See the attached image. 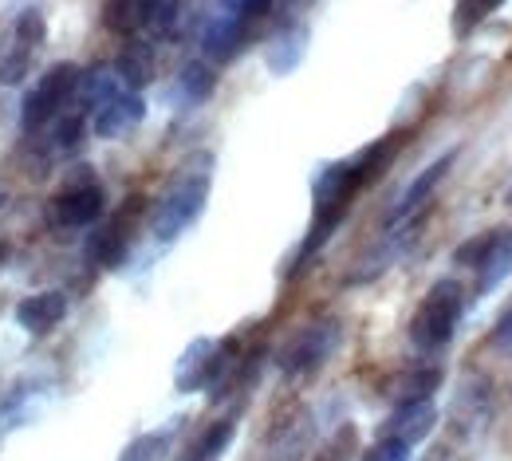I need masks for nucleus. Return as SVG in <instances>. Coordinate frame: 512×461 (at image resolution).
<instances>
[{"label": "nucleus", "instance_id": "24", "mask_svg": "<svg viewBox=\"0 0 512 461\" xmlns=\"http://www.w3.org/2000/svg\"><path fill=\"white\" fill-rule=\"evenodd\" d=\"M509 201H512V194H509Z\"/></svg>", "mask_w": 512, "mask_h": 461}, {"label": "nucleus", "instance_id": "3", "mask_svg": "<svg viewBox=\"0 0 512 461\" xmlns=\"http://www.w3.org/2000/svg\"><path fill=\"white\" fill-rule=\"evenodd\" d=\"M453 261L477 272V292H493L512 276V233L509 229H485L457 245Z\"/></svg>", "mask_w": 512, "mask_h": 461}, {"label": "nucleus", "instance_id": "4", "mask_svg": "<svg viewBox=\"0 0 512 461\" xmlns=\"http://www.w3.org/2000/svg\"><path fill=\"white\" fill-rule=\"evenodd\" d=\"M79 83H83V71L75 64L52 67V71L36 83V91L24 99V131H40L44 123H56L67 107H71Z\"/></svg>", "mask_w": 512, "mask_h": 461}, {"label": "nucleus", "instance_id": "20", "mask_svg": "<svg viewBox=\"0 0 512 461\" xmlns=\"http://www.w3.org/2000/svg\"><path fill=\"white\" fill-rule=\"evenodd\" d=\"M406 458H410V446L398 442V438H379V442L363 454V461H406Z\"/></svg>", "mask_w": 512, "mask_h": 461}, {"label": "nucleus", "instance_id": "6", "mask_svg": "<svg viewBox=\"0 0 512 461\" xmlns=\"http://www.w3.org/2000/svg\"><path fill=\"white\" fill-rule=\"evenodd\" d=\"M331 347H335V328H331V324H312V328H304L288 347H284L280 367H284L288 375L316 371L323 359L331 355Z\"/></svg>", "mask_w": 512, "mask_h": 461}, {"label": "nucleus", "instance_id": "5", "mask_svg": "<svg viewBox=\"0 0 512 461\" xmlns=\"http://www.w3.org/2000/svg\"><path fill=\"white\" fill-rule=\"evenodd\" d=\"M229 347H233V343L193 339L190 347H186V355L178 359V375H174L178 391H182V395H190V391L209 387V383L221 375V367H225V351H229Z\"/></svg>", "mask_w": 512, "mask_h": 461}, {"label": "nucleus", "instance_id": "18", "mask_svg": "<svg viewBox=\"0 0 512 461\" xmlns=\"http://www.w3.org/2000/svg\"><path fill=\"white\" fill-rule=\"evenodd\" d=\"M166 450H170V434L166 430H158V434H142L138 442H130L123 461H162L166 458Z\"/></svg>", "mask_w": 512, "mask_h": 461}, {"label": "nucleus", "instance_id": "21", "mask_svg": "<svg viewBox=\"0 0 512 461\" xmlns=\"http://www.w3.org/2000/svg\"><path fill=\"white\" fill-rule=\"evenodd\" d=\"M182 83H186V91H190L193 99H201V95L213 91V71L201 64H190L186 67V75H182Z\"/></svg>", "mask_w": 512, "mask_h": 461}, {"label": "nucleus", "instance_id": "13", "mask_svg": "<svg viewBox=\"0 0 512 461\" xmlns=\"http://www.w3.org/2000/svg\"><path fill=\"white\" fill-rule=\"evenodd\" d=\"M449 162H453V154H446V158H438L434 166H426V174H422V178H418V182H414V186L406 190V198L398 201V209H394V221H398V217H410L414 209H422V205L430 201V194L438 190V182L446 178Z\"/></svg>", "mask_w": 512, "mask_h": 461}, {"label": "nucleus", "instance_id": "2", "mask_svg": "<svg viewBox=\"0 0 512 461\" xmlns=\"http://www.w3.org/2000/svg\"><path fill=\"white\" fill-rule=\"evenodd\" d=\"M461 308H465V292L457 280H438L426 300L418 304L414 320H410V339L418 351H438L453 339V328L461 320Z\"/></svg>", "mask_w": 512, "mask_h": 461}, {"label": "nucleus", "instance_id": "16", "mask_svg": "<svg viewBox=\"0 0 512 461\" xmlns=\"http://www.w3.org/2000/svg\"><path fill=\"white\" fill-rule=\"evenodd\" d=\"M115 71H119V79H123L127 87H146V83L154 79V56H150V48L130 44Z\"/></svg>", "mask_w": 512, "mask_h": 461}, {"label": "nucleus", "instance_id": "8", "mask_svg": "<svg viewBox=\"0 0 512 461\" xmlns=\"http://www.w3.org/2000/svg\"><path fill=\"white\" fill-rule=\"evenodd\" d=\"M434 422H438V410H434V402H430V398H418V402H402V406L390 414L383 438H398V442L414 446V442H422V438L434 430Z\"/></svg>", "mask_w": 512, "mask_h": 461}, {"label": "nucleus", "instance_id": "9", "mask_svg": "<svg viewBox=\"0 0 512 461\" xmlns=\"http://www.w3.org/2000/svg\"><path fill=\"white\" fill-rule=\"evenodd\" d=\"M64 316H67L64 292H36V296H24V300L16 304V320H20V328H28L32 335L52 331Z\"/></svg>", "mask_w": 512, "mask_h": 461}, {"label": "nucleus", "instance_id": "14", "mask_svg": "<svg viewBox=\"0 0 512 461\" xmlns=\"http://www.w3.org/2000/svg\"><path fill=\"white\" fill-rule=\"evenodd\" d=\"M438 383H442V371H438V367H422V371H406V375H398V379L390 383V391H386V395L402 406V402L430 398V391H434Z\"/></svg>", "mask_w": 512, "mask_h": 461}, {"label": "nucleus", "instance_id": "23", "mask_svg": "<svg viewBox=\"0 0 512 461\" xmlns=\"http://www.w3.org/2000/svg\"><path fill=\"white\" fill-rule=\"evenodd\" d=\"M268 8H272V0H241V4H237V24H241V32H245L249 24H256V20H264Z\"/></svg>", "mask_w": 512, "mask_h": 461}, {"label": "nucleus", "instance_id": "15", "mask_svg": "<svg viewBox=\"0 0 512 461\" xmlns=\"http://www.w3.org/2000/svg\"><path fill=\"white\" fill-rule=\"evenodd\" d=\"M394 150H398V134H390L383 142H375V146H367L351 166H355V174H359V182L367 186V182H375L379 174L386 170V162L394 158Z\"/></svg>", "mask_w": 512, "mask_h": 461}, {"label": "nucleus", "instance_id": "22", "mask_svg": "<svg viewBox=\"0 0 512 461\" xmlns=\"http://www.w3.org/2000/svg\"><path fill=\"white\" fill-rule=\"evenodd\" d=\"M489 343H493V351H497V355L512 359V308L497 320V328H493V335H489Z\"/></svg>", "mask_w": 512, "mask_h": 461}, {"label": "nucleus", "instance_id": "7", "mask_svg": "<svg viewBox=\"0 0 512 461\" xmlns=\"http://www.w3.org/2000/svg\"><path fill=\"white\" fill-rule=\"evenodd\" d=\"M103 201L107 198H103L99 182H75V186H67L64 194L52 201V217L64 229H79V225H91L103 213Z\"/></svg>", "mask_w": 512, "mask_h": 461}, {"label": "nucleus", "instance_id": "19", "mask_svg": "<svg viewBox=\"0 0 512 461\" xmlns=\"http://www.w3.org/2000/svg\"><path fill=\"white\" fill-rule=\"evenodd\" d=\"M501 4H505V0H461V8H457V12H461V16H457V28H461V32L473 28L477 20H485L489 12H497Z\"/></svg>", "mask_w": 512, "mask_h": 461}, {"label": "nucleus", "instance_id": "12", "mask_svg": "<svg viewBox=\"0 0 512 461\" xmlns=\"http://www.w3.org/2000/svg\"><path fill=\"white\" fill-rule=\"evenodd\" d=\"M154 12H158V0H107L103 24L115 36H134L154 20Z\"/></svg>", "mask_w": 512, "mask_h": 461}, {"label": "nucleus", "instance_id": "1", "mask_svg": "<svg viewBox=\"0 0 512 461\" xmlns=\"http://www.w3.org/2000/svg\"><path fill=\"white\" fill-rule=\"evenodd\" d=\"M209 182H213V158L209 154H197L190 158L166 186V194L158 198L154 213H150V229L158 241H174L182 229H190L197 221V213L205 209L209 198Z\"/></svg>", "mask_w": 512, "mask_h": 461}, {"label": "nucleus", "instance_id": "10", "mask_svg": "<svg viewBox=\"0 0 512 461\" xmlns=\"http://www.w3.org/2000/svg\"><path fill=\"white\" fill-rule=\"evenodd\" d=\"M138 119H142V99H138L134 91H119V95H111L103 107H95V134H99V138H119V134H127Z\"/></svg>", "mask_w": 512, "mask_h": 461}, {"label": "nucleus", "instance_id": "11", "mask_svg": "<svg viewBox=\"0 0 512 461\" xmlns=\"http://www.w3.org/2000/svg\"><path fill=\"white\" fill-rule=\"evenodd\" d=\"M134 221H138V198H130L119 213H115V221L99 233V241H95V257L107 264V268H115V264L127 257L130 249V229H134Z\"/></svg>", "mask_w": 512, "mask_h": 461}, {"label": "nucleus", "instance_id": "17", "mask_svg": "<svg viewBox=\"0 0 512 461\" xmlns=\"http://www.w3.org/2000/svg\"><path fill=\"white\" fill-rule=\"evenodd\" d=\"M233 430H237V426H233V418L217 422V426H213V430H209V434H205V438L193 446L190 461H217L221 454H225V446L233 442Z\"/></svg>", "mask_w": 512, "mask_h": 461}]
</instances>
